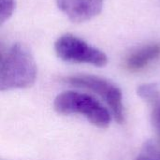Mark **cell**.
Returning <instances> with one entry per match:
<instances>
[{
  "instance_id": "1",
  "label": "cell",
  "mask_w": 160,
  "mask_h": 160,
  "mask_svg": "<svg viewBox=\"0 0 160 160\" xmlns=\"http://www.w3.org/2000/svg\"><path fill=\"white\" fill-rule=\"evenodd\" d=\"M38 75L36 60L24 44L0 42V91L31 87Z\"/></svg>"
},
{
  "instance_id": "2",
  "label": "cell",
  "mask_w": 160,
  "mask_h": 160,
  "mask_svg": "<svg viewBox=\"0 0 160 160\" xmlns=\"http://www.w3.org/2000/svg\"><path fill=\"white\" fill-rule=\"evenodd\" d=\"M54 111L62 115L80 114L93 126L106 128L112 122L111 112L96 98L77 91H65L53 101Z\"/></svg>"
},
{
  "instance_id": "3",
  "label": "cell",
  "mask_w": 160,
  "mask_h": 160,
  "mask_svg": "<svg viewBox=\"0 0 160 160\" xmlns=\"http://www.w3.org/2000/svg\"><path fill=\"white\" fill-rule=\"evenodd\" d=\"M64 82L71 86L89 90L100 97L110 108L115 121L122 124L125 120L123 94L121 89L111 81L89 74L72 75L64 78Z\"/></svg>"
},
{
  "instance_id": "4",
  "label": "cell",
  "mask_w": 160,
  "mask_h": 160,
  "mask_svg": "<svg viewBox=\"0 0 160 160\" xmlns=\"http://www.w3.org/2000/svg\"><path fill=\"white\" fill-rule=\"evenodd\" d=\"M54 51L58 58L68 63L89 64L99 68L108 64V57L104 52L70 33L64 34L56 39Z\"/></svg>"
},
{
  "instance_id": "5",
  "label": "cell",
  "mask_w": 160,
  "mask_h": 160,
  "mask_svg": "<svg viewBox=\"0 0 160 160\" xmlns=\"http://www.w3.org/2000/svg\"><path fill=\"white\" fill-rule=\"evenodd\" d=\"M58 8L72 22L81 23L97 17L105 0H55Z\"/></svg>"
},
{
  "instance_id": "6",
  "label": "cell",
  "mask_w": 160,
  "mask_h": 160,
  "mask_svg": "<svg viewBox=\"0 0 160 160\" xmlns=\"http://www.w3.org/2000/svg\"><path fill=\"white\" fill-rule=\"evenodd\" d=\"M137 94L150 106L151 123L160 142V84L158 82L142 84L138 87Z\"/></svg>"
},
{
  "instance_id": "7",
  "label": "cell",
  "mask_w": 160,
  "mask_h": 160,
  "mask_svg": "<svg viewBox=\"0 0 160 160\" xmlns=\"http://www.w3.org/2000/svg\"><path fill=\"white\" fill-rule=\"evenodd\" d=\"M159 57L160 44H147L137 49L127 57L126 68L132 72L140 71Z\"/></svg>"
},
{
  "instance_id": "8",
  "label": "cell",
  "mask_w": 160,
  "mask_h": 160,
  "mask_svg": "<svg viewBox=\"0 0 160 160\" xmlns=\"http://www.w3.org/2000/svg\"><path fill=\"white\" fill-rule=\"evenodd\" d=\"M136 160H160V148L152 141L146 142L142 147Z\"/></svg>"
},
{
  "instance_id": "9",
  "label": "cell",
  "mask_w": 160,
  "mask_h": 160,
  "mask_svg": "<svg viewBox=\"0 0 160 160\" xmlns=\"http://www.w3.org/2000/svg\"><path fill=\"white\" fill-rule=\"evenodd\" d=\"M15 7L16 0H0V26L12 16Z\"/></svg>"
}]
</instances>
